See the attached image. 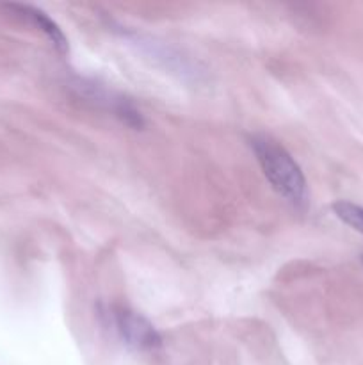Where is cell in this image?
Returning a JSON list of instances; mask_svg holds the SVG:
<instances>
[{"label": "cell", "mask_w": 363, "mask_h": 365, "mask_svg": "<svg viewBox=\"0 0 363 365\" xmlns=\"http://www.w3.org/2000/svg\"><path fill=\"white\" fill-rule=\"evenodd\" d=\"M251 148L262 166L263 175L278 195L298 209H302L308 202V187L301 168L292 159L290 153L280 143L265 135H255L251 139Z\"/></svg>", "instance_id": "1"}, {"label": "cell", "mask_w": 363, "mask_h": 365, "mask_svg": "<svg viewBox=\"0 0 363 365\" xmlns=\"http://www.w3.org/2000/svg\"><path fill=\"white\" fill-rule=\"evenodd\" d=\"M109 317L112 319V324L116 327L114 330L117 331L121 341L130 348L137 349V351H153L162 344L155 328L139 314L132 312L125 307H114L110 309Z\"/></svg>", "instance_id": "2"}, {"label": "cell", "mask_w": 363, "mask_h": 365, "mask_svg": "<svg viewBox=\"0 0 363 365\" xmlns=\"http://www.w3.org/2000/svg\"><path fill=\"white\" fill-rule=\"evenodd\" d=\"M7 9H11L16 16L23 18V20H27L28 24L34 25L36 29H39V31H41L43 34L52 41V45L56 46L60 53L68 52V39L66 36H64V32L60 31L59 25H57L53 20H50L43 11L36 9V7L32 6H23V4H9Z\"/></svg>", "instance_id": "3"}, {"label": "cell", "mask_w": 363, "mask_h": 365, "mask_svg": "<svg viewBox=\"0 0 363 365\" xmlns=\"http://www.w3.org/2000/svg\"><path fill=\"white\" fill-rule=\"evenodd\" d=\"M335 214L340 217L345 225L354 228L356 232L363 234V207L351 202H337L333 205Z\"/></svg>", "instance_id": "4"}]
</instances>
